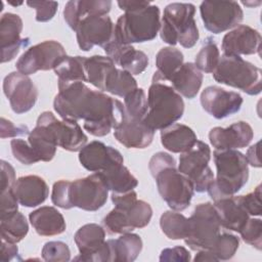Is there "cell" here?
Instances as JSON below:
<instances>
[{"label": "cell", "mask_w": 262, "mask_h": 262, "mask_svg": "<svg viewBox=\"0 0 262 262\" xmlns=\"http://www.w3.org/2000/svg\"><path fill=\"white\" fill-rule=\"evenodd\" d=\"M53 107L62 120L84 121V129L93 136L102 137L124 120V104L99 90H92L83 82L58 86Z\"/></svg>", "instance_id": "6da1fadb"}, {"label": "cell", "mask_w": 262, "mask_h": 262, "mask_svg": "<svg viewBox=\"0 0 262 262\" xmlns=\"http://www.w3.org/2000/svg\"><path fill=\"white\" fill-rule=\"evenodd\" d=\"M108 188L99 172L74 181L59 180L53 184L51 202L58 208L77 207L84 211H97L107 201Z\"/></svg>", "instance_id": "7a4b0ae2"}, {"label": "cell", "mask_w": 262, "mask_h": 262, "mask_svg": "<svg viewBox=\"0 0 262 262\" xmlns=\"http://www.w3.org/2000/svg\"><path fill=\"white\" fill-rule=\"evenodd\" d=\"M213 158L217 174L207 191L215 202L232 196L244 187L249 179V164L237 149H215Z\"/></svg>", "instance_id": "3957f363"}, {"label": "cell", "mask_w": 262, "mask_h": 262, "mask_svg": "<svg viewBox=\"0 0 262 262\" xmlns=\"http://www.w3.org/2000/svg\"><path fill=\"white\" fill-rule=\"evenodd\" d=\"M194 13L195 6L191 3L168 4L164 8L161 21V39L170 46L179 43L184 48L193 47L200 38Z\"/></svg>", "instance_id": "277c9868"}, {"label": "cell", "mask_w": 262, "mask_h": 262, "mask_svg": "<svg viewBox=\"0 0 262 262\" xmlns=\"http://www.w3.org/2000/svg\"><path fill=\"white\" fill-rule=\"evenodd\" d=\"M184 101L172 86L151 81L147 95V113L143 122L154 131L165 129L182 118Z\"/></svg>", "instance_id": "5b68a950"}, {"label": "cell", "mask_w": 262, "mask_h": 262, "mask_svg": "<svg viewBox=\"0 0 262 262\" xmlns=\"http://www.w3.org/2000/svg\"><path fill=\"white\" fill-rule=\"evenodd\" d=\"M161 27L160 9L157 5L125 12L115 24L114 38L123 43H143L154 40Z\"/></svg>", "instance_id": "8992f818"}, {"label": "cell", "mask_w": 262, "mask_h": 262, "mask_svg": "<svg viewBox=\"0 0 262 262\" xmlns=\"http://www.w3.org/2000/svg\"><path fill=\"white\" fill-rule=\"evenodd\" d=\"M213 77L216 82L239 89L249 95L261 92V70L237 55L220 56Z\"/></svg>", "instance_id": "52a82bcc"}, {"label": "cell", "mask_w": 262, "mask_h": 262, "mask_svg": "<svg viewBox=\"0 0 262 262\" xmlns=\"http://www.w3.org/2000/svg\"><path fill=\"white\" fill-rule=\"evenodd\" d=\"M155 178L161 198L173 211H183L190 205L194 194L192 182L176 168V161L149 171Z\"/></svg>", "instance_id": "ba28073f"}, {"label": "cell", "mask_w": 262, "mask_h": 262, "mask_svg": "<svg viewBox=\"0 0 262 262\" xmlns=\"http://www.w3.org/2000/svg\"><path fill=\"white\" fill-rule=\"evenodd\" d=\"M221 224L213 204L207 202L195 206L188 218L185 244L193 251L209 250L220 234Z\"/></svg>", "instance_id": "9c48e42d"}, {"label": "cell", "mask_w": 262, "mask_h": 262, "mask_svg": "<svg viewBox=\"0 0 262 262\" xmlns=\"http://www.w3.org/2000/svg\"><path fill=\"white\" fill-rule=\"evenodd\" d=\"M211 148L204 141L196 143L187 151L179 156L178 170L192 182L194 191L205 192L214 179V174L209 167Z\"/></svg>", "instance_id": "30bf717a"}, {"label": "cell", "mask_w": 262, "mask_h": 262, "mask_svg": "<svg viewBox=\"0 0 262 262\" xmlns=\"http://www.w3.org/2000/svg\"><path fill=\"white\" fill-rule=\"evenodd\" d=\"M66 56L67 52L59 42L47 40L27 49L17 59L15 67L17 72L29 76L38 71L54 70Z\"/></svg>", "instance_id": "8fae6325"}, {"label": "cell", "mask_w": 262, "mask_h": 262, "mask_svg": "<svg viewBox=\"0 0 262 262\" xmlns=\"http://www.w3.org/2000/svg\"><path fill=\"white\" fill-rule=\"evenodd\" d=\"M204 27L213 34H220L237 27L244 12L235 1H203L200 6Z\"/></svg>", "instance_id": "7c38bea8"}, {"label": "cell", "mask_w": 262, "mask_h": 262, "mask_svg": "<svg viewBox=\"0 0 262 262\" xmlns=\"http://www.w3.org/2000/svg\"><path fill=\"white\" fill-rule=\"evenodd\" d=\"M3 92L17 115L31 111L38 99L37 87L29 76L19 72H12L4 78Z\"/></svg>", "instance_id": "4fadbf2b"}, {"label": "cell", "mask_w": 262, "mask_h": 262, "mask_svg": "<svg viewBox=\"0 0 262 262\" xmlns=\"http://www.w3.org/2000/svg\"><path fill=\"white\" fill-rule=\"evenodd\" d=\"M37 123L47 126L53 133L57 146L66 150L80 151L87 144L88 137L76 121H59L51 112H43Z\"/></svg>", "instance_id": "5bb4252c"}, {"label": "cell", "mask_w": 262, "mask_h": 262, "mask_svg": "<svg viewBox=\"0 0 262 262\" xmlns=\"http://www.w3.org/2000/svg\"><path fill=\"white\" fill-rule=\"evenodd\" d=\"M115 25L108 15H92L80 21L76 29L77 42L83 51L95 45L104 47L114 36Z\"/></svg>", "instance_id": "9a60e30c"}, {"label": "cell", "mask_w": 262, "mask_h": 262, "mask_svg": "<svg viewBox=\"0 0 262 262\" xmlns=\"http://www.w3.org/2000/svg\"><path fill=\"white\" fill-rule=\"evenodd\" d=\"M201 104L205 112L215 119H224L237 113L243 105V97L234 91L218 86H209L201 93Z\"/></svg>", "instance_id": "2e32d148"}, {"label": "cell", "mask_w": 262, "mask_h": 262, "mask_svg": "<svg viewBox=\"0 0 262 262\" xmlns=\"http://www.w3.org/2000/svg\"><path fill=\"white\" fill-rule=\"evenodd\" d=\"M23 19L18 14L6 12L0 18V43L1 62L12 60L21 48L30 43V38H20L23 31Z\"/></svg>", "instance_id": "e0dca14e"}, {"label": "cell", "mask_w": 262, "mask_h": 262, "mask_svg": "<svg viewBox=\"0 0 262 262\" xmlns=\"http://www.w3.org/2000/svg\"><path fill=\"white\" fill-rule=\"evenodd\" d=\"M81 165L90 172H102L113 166L124 164L122 154L113 146L94 140L79 151Z\"/></svg>", "instance_id": "ac0fdd59"}, {"label": "cell", "mask_w": 262, "mask_h": 262, "mask_svg": "<svg viewBox=\"0 0 262 262\" xmlns=\"http://www.w3.org/2000/svg\"><path fill=\"white\" fill-rule=\"evenodd\" d=\"M261 40V35L257 30L246 25H238L224 35L221 48L223 54L237 56L256 54L260 53Z\"/></svg>", "instance_id": "d6986e66"}, {"label": "cell", "mask_w": 262, "mask_h": 262, "mask_svg": "<svg viewBox=\"0 0 262 262\" xmlns=\"http://www.w3.org/2000/svg\"><path fill=\"white\" fill-rule=\"evenodd\" d=\"M254 131L249 123L238 121L226 128L214 127L209 132L210 143L215 149H238L250 144Z\"/></svg>", "instance_id": "ffe728a7"}, {"label": "cell", "mask_w": 262, "mask_h": 262, "mask_svg": "<svg viewBox=\"0 0 262 262\" xmlns=\"http://www.w3.org/2000/svg\"><path fill=\"white\" fill-rule=\"evenodd\" d=\"M112 202L115 208L124 213L133 230L135 228H143L150 222L152 209L147 202L137 199V193L134 189L122 193L112 192Z\"/></svg>", "instance_id": "44dd1931"}, {"label": "cell", "mask_w": 262, "mask_h": 262, "mask_svg": "<svg viewBox=\"0 0 262 262\" xmlns=\"http://www.w3.org/2000/svg\"><path fill=\"white\" fill-rule=\"evenodd\" d=\"M103 50L106 55L113 59L115 64L130 73L132 76L143 73L148 66V57L143 51L136 50L132 45L117 41L114 36L103 47Z\"/></svg>", "instance_id": "7402d4cb"}, {"label": "cell", "mask_w": 262, "mask_h": 262, "mask_svg": "<svg viewBox=\"0 0 262 262\" xmlns=\"http://www.w3.org/2000/svg\"><path fill=\"white\" fill-rule=\"evenodd\" d=\"M114 136L127 148H145L152 142L155 131L143 120L131 118L126 114L122 123L114 130Z\"/></svg>", "instance_id": "603a6c76"}, {"label": "cell", "mask_w": 262, "mask_h": 262, "mask_svg": "<svg viewBox=\"0 0 262 262\" xmlns=\"http://www.w3.org/2000/svg\"><path fill=\"white\" fill-rule=\"evenodd\" d=\"M11 189L19 205L27 208H34L43 204L49 194L46 181L38 175H27L17 178Z\"/></svg>", "instance_id": "cb8c5ba5"}, {"label": "cell", "mask_w": 262, "mask_h": 262, "mask_svg": "<svg viewBox=\"0 0 262 262\" xmlns=\"http://www.w3.org/2000/svg\"><path fill=\"white\" fill-rule=\"evenodd\" d=\"M111 8V0H71L64 5L63 18L76 31L82 19L92 15H107Z\"/></svg>", "instance_id": "d4e9b609"}, {"label": "cell", "mask_w": 262, "mask_h": 262, "mask_svg": "<svg viewBox=\"0 0 262 262\" xmlns=\"http://www.w3.org/2000/svg\"><path fill=\"white\" fill-rule=\"evenodd\" d=\"M221 227L239 232L250 218L238 195L223 198L214 202Z\"/></svg>", "instance_id": "484cf974"}, {"label": "cell", "mask_w": 262, "mask_h": 262, "mask_svg": "<svg viewBox=\"0 0 262 262\" xmlns=\"http://www.w3.org/2000/svg\"><path fill=\"white\" fill-rule=\"evenodd\" d=\"M29 220L35 231L41 236L60 234L67 227L62 214L50 206H44L31 212Z\"/></svg>", "instance_id": "4316f807"}, {"label": "cell", "mask_w": 262, "mask_h": 262, "mask_svg": "<svg viewBox=\"0 0 262 262\" xmlns=\"http://www.w3.org/2000/svg\"><path fill=\"white\" fill-rule=\"evenodd\" d=\"M74 241L80 252L75 260L89 261L105 242V230L96 223H88L76 231Z\"/></svg>", "instance_id": "83f0119b"}, {"label": "cell", "mask_w": 262, "mask_h": 262, "mask_svg": "<svg viewBox=\"0 0 262 262\" xmlns=\"http://www.w3.org/2000/svg\"><path fill=\"white\" fill-rule=\"evenodd\" d=\"M196 141L198 138L193 130L184 124L174 123L161 130L162 145L174 154H183L189 150Z\"/></svg>", "instance_id": "f1b7e54d"}, {"label": "cell", "mask_w": 262, "mask_h": 262, "mask_svg": "<svg viewBox=\"0 0 262 262\" xmlns=\"http://www.w3.org/2000/svg\"><path fill=\"white\" fill-rule=\"evenodd\" d=\"M203 74L193 62H183L179 70L173 75L170 82L174 90L185 98L192 99L199 93Z\"/></svg>", "instance_id": "f546056e"}, {"label": "cell", "mask_w": 262, "mask_h": 262, "mask_svg": "<svg viewBox=\"0 0 262 262\" xmlns=\"http://www.w3.org/2000/svg\"><path fill=\"white\" fill-rule=\"evenodd\" d=\"M28 141L39 162H49L54 158L57 143L47 126L36 123V127L28 135Z\"/></svg>", "instance_id": "4dcf8cb0"}, {"label": "cell", "mask_w": 262, "mask_h": 262, "mask_svg": "<svg viewBox=\"0 0 262 262\" xmlns=\"http://www.w3.org/2000/svg\"><path fill=\"white\" fill-rule=\"evenodd\" d=\"M183 53L173 46H167L160 49L156 55L157 71L155 72L151 81H170L173 75L183 64Z\"/></svg>", "instance_id": "1f68e13d"}, {"label": "cell", "mask_w": 262, "mask_h": 262, "mask_svg": "<svg viewBox=\"0 0 262 262\" xmlns=\"http://www.w3.org/2000/svg\"><path fill=\"white\" fill-rule=\"evenodd\" d=\"M85 56L67 55L55 68L54 73L58 77V86L74 82H87L85 71Z\"/></svg>", "instance_id": "d6a6232c"}, {"label": "cell", "mask_w": 262, "mask_h": 262, "mask_svg": "<svg viewBox=\"0 0 262 262\" xmlns=\"http://www.w3.org/2000/svg\"><path fill=\"white\" fill-rule=\"evenodd\" d=\"M101 173L108 190L112 192H126L133 190L138 185V180L123 164L111 167Z\"/></svg>", "instance_id": "836d02e7"}, {"label": "cell", "mask_w": 262, "mask_h": 262, "mask_svg": "<svg viewBox=\"0 0 262 262\" xmlns=\"http://www.w3.org/2000/svg\"><path fill=\"white\" fill-rule=\"evenodd\" d=\"M115 68V62L108 56L93 55L86 58L85 71L87 82L92 84L99 91H102L106 77Z\"/></svg>", "instance_id": "e575fe53"}, {"label": "cell", "mask_w": 262, "mask_h": 262, "mask_svg": "<svg viewBox=\"0 0 262 262\" xmlns=\"http://www.w3.org/2000/svg\"><path fill=\"white\" fill-rule=\"evenodd\" d=\"M114 261L132 262L142 250L141 237L132 232L121 234L117 239H112Z\"/></svg>", "instance_id": "d590c367"}, {"label": "cell", "mask_w": 262, "mask_h": 262, "mask_svg": "<svg viewBox=\"0 0 262 262\" xmlns=\"http://www.w3.org/2000/svg\"><path fill=\"white\" fill-rule=\"evenodd\" d=\"M1 239L18 243L29 231V224L25 215L18 211L4 217H0Z\"/></svg>", "instance_id": "8d00e7d4"}, {"label": "cell", "mask_w": 262, "mask_h": 262, "mask_svg": "<svg viewBox=\"0 0 262 262\" xmlns=\"http://www.w3.org/2000/svg\"><path fill=\"white\" fill-rule=\"evenodd\" d=\"M136 88H138L137 82L130 73L115 68L106 77L102 92H108L116 96L125 97Z\"/></svg>", "instance_id": "74e56055"}, {"label": "cell", "mask_w": 262, "mask_h": 262, "mask_svg": "<svg viewBox=\"0 0 262 262\" xmlns=\"http://www.w3.org/2000/svg\"><path fill=\"white\" fill-rule=\"evenodd\" d=\"M160 227L170 239H184L188 232V218L176 211H166L160 218Z\"/></svg>", "instance_id": "f35d334b"}, {"label": "cell", "mask_w": 262, "mask_h": 262, "mask_svg": "<svg viewBox=\"0 0 262 262\" xmlns=\"http://www.w3.org/2000/svg\"><path fill=\"white\" fill-rule=\"evenodd\" d=\"M220 52L212 37L206 38L195 55L194 64L201 72L213 73L219 62Z\"/></svg>", "instance_id": "ab89813d"}, {"label": "cell", "mask_w": 262, "mask_h": 262, "mask_svg": "<svg viewBox=\"0 0 262 262\" xmlns=\"http://www.w3.org/2000/svg\"><path fill=\"white\" fill-rule=\"evenodd\" d=\"M239 247V239L231 233H220L213 246L209 249L218 261L231 259Z\"/></svg>", "instance_id": "60d3db41"}, {"label": "cell", "mask_w": 262, "mask_h": 262, "mask_svg": "<svg viewBox=\"0 0 262 262\" xmlns=\"http://www.w3.org/2000/svg\"><path fill=\"white\" fill-rule=\"evenodd\" d=\"M126 114L134 119L143 120L147 113V97L142 88H136L124 97Z\"/></svg>", "instance_id": "b9f144b4"}, {"label": "cell", "mask_w": 262, "mask_h": 262, "mask_svg": "<svg viewBox=\"0 0 262 262\" xmlns=\"http://www.w3.org/2000/svg\"><path fill=\"white\" fill-rule=\"evenodd\" d=\"M42 258L49 262H67L71 260V251L69 246L59 241L47 242L41 252Z\"/></svg>", "instance_id": "7bdbcfd3"}, {"label": "cell", "mask_w": 262, "mask_h": 262, "mask_svg": "<svg viewBox=\"0 0 262 262\" xmlns=\"http://www.w3.org/2000/svg\"><path fill=\"white\" fill-rule=\"evenodd\" d=\"M242 239L256 248L257 250L262 249V221L259 218H249L245 226L239 231Z\"/></svg>", "instance_id": "ee69618b"}, {"label": "cell", "mask_w": 262, "mask_h": 262, "mask_svg": "<svg viewBox=\"0 0 262 262\" xmlns=\"http://www.w3.org/2000/svg\"><path fill=\"white\" fill-rule=\"evenodd\" d=\"M10 147L14 159L24 165H32L39 162L29 141L20 138H14L10 141Z\"/></svg>", "instance_id": "f6af8a7d"}, {"label": "cell", "mask_w": 262, "mask_h": 262, "mask_svg": "<svg viewBox=\"0 0 262 262\" xmlns=\"http://www.w3.org/2000/svg\"><path fill=\"white\" fill-rule=\"evenodd\" d=\"M27 4L36 10L35 18L39 23L52 19L58 7V3L55 1H27Z\"/></svg>", "instance_id": "bcb514c9"}, {"label": "cell", "mask_w": 262, "mask_h": 262, "mask_svg": "<svg viewBox=\"0 0 262 262\" xmlns=\"http://www.w3.org/2000/svg\"><path fill=\"white\" fill-rule=\"evenodd\" d=\"M239 201L250 216H260L262 213L261 208V185L259 184L252 192L238 195Z\"/></svg>", "instance_id": "7dc6e473"}, {"label": "cell", "mask_w": 262, "mask_h": 262, "mask_svg": "<svg viewBox=\"0 0 262 262\" xmlns=\"http://www.w3.org/2000/svg\"><path fill=\"white\" fill-rule=\"evenodd\" d=\"M191 260L190 253L184 247H174L166 248L162 250L160 255V261L162 262H188Z\"/></svg>", "instance_id": "c3c4849f"}, {"label": "cell", "mask_w": 262, "mask_h": 262, "mask_svg": "<svg viewBox=\"0 0 262 262\" xmlns=\"http://www.w3.org/2000/svg\"><path fill=\"white\" fill-rule=\"evenodd\" d=\"M30 130L27 126L25 125H19L15 126L11 121L1 118V123H0V133H1V138H8V137H19V136H26L30 134Z\"/></svg>", "instance_id": "681fc988"}, {"label": "cell", "mask_w": 262, "mask_h": 262, "mask_svg": "<svg viewBox=\"0 0 262 262\" xmlns=\"http://www.w3.org/2000/svg\"><path fill=\"white\" fill-rule=\"evenodd\" d=\"M18 201L11 188L1 191L0 195V217L7 216L18 211Z\"/></svg>", "instance_id": "f907efd6"}, {"label": "cell", "mask_w": 262, "mask_h": 262, "mask_svg": "<svg viewBox=\"0 0 262 262\" xmlns=\"http://www.w3.org/2000/svg\"><path fill=\"white\" fill-rule=\"evenodd\" d=\"M0 188L1 191H4L11 188L16 180L15 171L14 168L4 160L0 162Z\"/></svg>", "instance_id": "816d5d0a"}, {"label": "cell", "mask_w": 262, "mask_h": 262, "mask_svg": "<svg viewBox=\"0 0 262 262\" xmlns=\"http://www.w3.org/2000/svg\"><path fill=\"white\" fill-rule=\"evenodd\" d=\"M18 257V248L15 243H10L4 239H1V252H0V261L9 262Z\"/></svg>", "instance_id": "f5cc1de1"}, {"label": "cell", "mask_w": 262, "mask_h": 262, "mask_svg": "<svg viewBox=\"0 0 262 262\" xmlns=\"http://www.w3.org/2000/svg\"><path fill=\"white\" fill-rule=\"evenodd\" d=\"M117 3L120 9L124 10L125 12L136 11L150 5L148 1H136V0H120Z\"/></svg>", "instance_id": "db71d44e"}, {"label": "cell", "mask_w": 262, "mask_h": 262, "mask_svg": "<svg viewBox=\"0 0 262 262\" xmlns=\"http://www.w3.org/2000/svg\"><path fill=\"white\" fill-rule=\"evenodd\" d=\"M246 159L248 161V164L255 167V168H260L261 167V162L259 158V142H256L252 146H250L247 150Z\"/></svg>", "instance_id": "11a10c76"}, {"label": "cell", "mask_w": 262, "mask_h": 262, "mask_svg": "<svg viewBox=\"0 0 262 262\" xmlns=\"http://www.w3.org/2000/svg\"><path fill=\"white\" fill-rule=\"evenodd\" d=\"M196 252L198 253L195 254V256L193 258V261H195V262H204V261L205 262H207V261L216 262V261H218L210 250H200Z\"/></svg>", "instance_id": "9f6ffc18"}, {"label": "cell", "mask_w": 262, "mask_h": 262, "mask_svg": "<svg viewBox=\"0 0 262 262\" xmlns=\"http://www.w3.org/2000/svg\"><path fill=\"white\" fill-rule=\"evenodd\" d=\"M242 4H244V5H246V6H248V7H253V6H257V5H260L261 4V2L260 1H257V2H245V1H243L242 2Z\"/></svg>", "instance_id": "6f0895ef"}, {"label": "cell", "mask_w": 262, "mask_h": 262, "mask_svg": "<svg viewBox=\"0 0 262 262\" xmlns=\"http://www.w3.org/2000/svg\"><path fill=\"white\" fill-rule=\"evenodd\" d=\"M9 4H11V5H14V6H17V5H21L23 4V2H19V3H14V2H9Z\"/></svg>", "instance_id": "680465c9"}]
</instances>
